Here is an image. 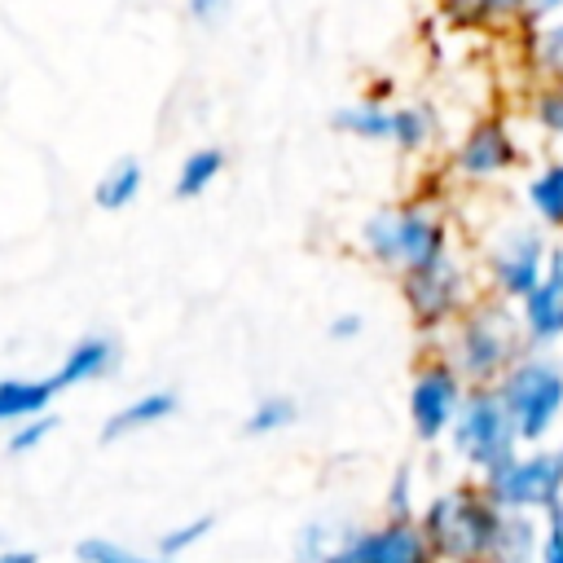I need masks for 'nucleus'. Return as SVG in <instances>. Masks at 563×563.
Segmentation results:
<instances>
[{"label":"nucleus","mask_w":563,"mask_h":563,"mask_svg":"<svg viewBox=\"0 0 563 563\" xmlns=\"http://www.w3.org/2000/svg\"><path fill=\"white\" fill-rule=\"evenodd\" d=\"M506 510L484 493L479 479H457L422 501L418 528L427 532L440 563H488Z\"/></svg>","instance_id":"obj_1"},{"label":"nucleus","mask_w":563,"mask_h":563,"mask_svg":"<svg viewBox=\"0 0 563 563\" xmlns=\"http://www.w3.org/2000/svg\"><path fill=\"white\" fill-rule=\"evenodd\" d=\"M523 352L528 343L515 303H501L493 295H479L466 317L440 339V356L466 378V387H497Z\"/></svg>","instance_id":"obj_2"},{"label":"nucleus","mask_w":563,"mask_h":563,"mask_svg":"<svg viewBox=\"0 0 563 563\" xmlns=\"http://www.w3.org/2000/svg\"><path fill=\"white\" fill-rule=\"evenodd\" d=\"M361 251L391 268L396 277L418 273L440 264L444 255H453V229L449 216L431 202H396V207H378L361 220Z\"/></svg>","instance_id":"obj_3"},{"label":"nucleus","mask_w":563,"mask_h":563,"mask_svg":"<svg viewBox=\"0 0 563 563\" xmlns=\"http://www.w3.org/2000/svg\"><path fill=\"white\" fill-rule=\"evenodd\" d=\"M497 396L523 440V449H545L563 427V356L523 352L497 383Z\"/></svg>","instance_id":"obj_4"},{"label":"nucleus","mask_w":563,"mask_h":563,"mask_svg":"<svg viewBox=\"0 0 563 563\" xmlns=\"http://www.w3.org/2000/svg\"><path fill=\"white\" fill-rule=\"evenodd\" d=\"M554 246L545 242V229L537 220H506L488 242H484V286L501 303H523L550 268Z\"/></svg>","instance_id":"obj_5"},{"label":"nucleus","mask_w":563,"mask_h":563,"mask_svg":"<svg viewBox=\"0 0 563 563\" xmlns=\"http://www.w3.org/2000/svg\"><path fill=\"white\" fill-rule=\"evenodd\" d=\"M449 449L475 479L493 475L497 466H506L523 449V440H519L497 387H471L466 391L462 413H457V422L449 431Z\"/></svg>","instance_id":"obj_6"},{"label":"nucleus","mask_w":563,"mask_h":563,"mask_svg":"<svg viewBox=\"0 0 563 563\" xmlns=\"http://www.w3.org/2000/svg\"><path fill=\"white\" fill-rule=\"evenodd\" d=\"M400 299H405V312L409 321L422 330V334H449L466 308L479 299L475 290V277H471V264L453 251L444 255L440 264L431 268H418V273H405L400 277Z\"/></svg>","instance_id":"obj_7"},{"label":"nucleus","mask_w":563,"mask_h":563,"mask_svg":"<svg viewBox=\"0 0 563 563\" xmlns=\"http://www.w3.org/2000/svg\"><path fill=\"white\" fill-rule=\"evenodd\" d=\"M479 484L506 515H550L554 506H563V462L554 444L519 449L506 466H497Z\"/></svg>","instance_id":"obj_8"},{"label":"nucleus","mask_w":563,"mask_h":563,"mask_svg":"<svg viewBox=\"0 0 563 563\" xmlns=\"http://www.w3.org/2000/svg\"><path fill=\"white\" fill-rule=\"evenodd\" d=\"M466 378L440 356H422L413 365V378H409V396H405V409H409V427L422 444H440L449 440L457 413H462V400H466Z\"/></svg>","instance_id":"obj_9"},{"label":"nucleus","mask_w":563,"mask_h":563,"mask_svg":"<svg viewBox=\"0 0 563 563\" xmlns=\"http://www.w3.org/2000/svg\"><path fill=\"white\" fill-rule=\"evenodd\" d=\"M325 563H440L427 532L405 519H378V523H352L334 554Z\"/></svg>","instance_id":"obj_10"},{"label":"nucleus","mask_w":563,"mask_h":563,"mask_svg":"<svg viewBox=\"0 0 563 563\" xmlns=\"http://www.w3.org/2000/svg\"><path fill=\"white\" fill-rule=\"evenodd\" d=\"M523 163V145L515 136V123L506 114H484L475 119L462 141L453 145V172L471 185H484V180H497L506 172H515Z\"/></svg>","instance_id":"obj_11"},{"label":"nucleus","mask_w":563,"mask_h":563,"mask_svg":"<svg viewBox=\"0 0 563 563\" xmlns=\"http://www.w3.org/2000/svg\"><path fill=\"white\" fill-rule=\"evenodd\" d=\"M528 352H559L563 347V246H554L545 282L515 308Z\"/></svg>","instance_id":"obj_12"},{"label":"nucleus","mask_w":563,"mask_h":563,"mask_svg":"<svg viewBox=\"0 0 563 563\" xmlns=\"http://www.w3.org/2000/svg\"><path fill=\"white\" fill-rule=\"evenodd\" d=\"M119 365V343L110 334H84L66 347L62 365L53 369V383L66 391V387H84V383H97L106 374H114Z\"/></svg>","instance_id":"obj_13"},{"label":"nucleus","mask_w":563,"mask_h":563,"mask_svg":"<svg viewBox=\"0 0 563 563\" xmlns=\"http://www.w3.org/2000/svg\"><path fill=\"white\" fill-rule=\"evenodd\" d=\"M176 409H180V396H176L172 387L141 391V396H132L128 405H119V409L101 422V444H114V440H128V435H136V431H150V427L167 422Z\"/></svg>","instance_id":"obj_14"},{"label":"nucleus","mask_w":563,"mask_h":563,"mask_svg":"<svg viewBox=\"0 0 563 563\" xmlns=\"http://www.w3.org/2000/svg\"><path fill=\"white\" fill-rule=\"evenodd\" d=\"M57 391H62V387L53 383V374H48V378H22V374L0 378V422H4V427H22V422H31V418L53 413Z\"/></svg>","instance_id":"obj_15"},{"label":"nucleus","mask_w":563,"mask_h":563,"mask_svg":"<svg viewBox=\"0 0 563 563\" xmlns=\"http://www.w3.org/2000/svg\"><path fill=\"white\" fill-rule=\"evenodd\" d=\"M440 13L457 31L528 26V0H440Z\"/></svg>","instance_id":"obj_16"},{"label":"nucleus","mask_w":563,"mask_h":563,"mask_svg":"<svg viewBox=\"0 0 563 563\" xmlns=\"http://www.w3.org/2000/svg\"><path fill=\"white\" fill-rule=\"evenodd\" d=\"M523 202L545 233H563V158H545L523 180Z\"/></svg>","instance_id":"obj_17"},{"label":"nucleus","mask_w":563,"mask_h":563,"mask_svg":"<svg viewBox=\"0 0 563 563\" xmlns=\"http://www.w3.org/2000/svg\"><path fill=\"white\" fill-rule=\"evenodd\" d=\"M541 537H545L541 515H506L488 563H541Z\"/></svg>","instance_id":"obj_18"},{"label":"nucleus","mask_w":563,"mask_h":563,"mask_svg":"<svg viewBox=\"0 0 563 563\" xmlns=\"http://www.w3.org/2000/svg\"><path fill=\"white\" fill-rule=\"evenodd\" d=\"M523 53L541 84H563V18L523 26Z\"/></svg>","instance_id":"obj_19"},{"label":"nucleus","mask_w":563,"mask_h":563,"mask_svg":"<svg viewBox=\"0 0 563 563\" xmlns=\"http://www.w3.org/2000/svg\"><path fill=\"white\" fill-rule=\"evenodd\" d=\"M330 128L334 132H347L356 141H391V106L387 101H347L330 114Z\"/></svg>","instance_id":"obj_20"},{"label":"nucleus","mask_w":563,"mask_h":563,"mask_svg":"<svg viewBox=\"0 0 563 563\" xmlns=\"http://www.w3.org/2000/svg\"><path fill=\"white\" fill-rule=\"evenodd\" d=\"M440 123H435V110L427 101H405V106H391V145L400 154H418L435 141Z\"/></svg>","instance_id":"obj_21"},{"label":"nucleus","mask_w":563,"mask_h":563,"mask_svg":"<svg viewBox=\"0 0 563 563\" xmlns=\"http://www.w3.org/2000/svg\"><path fill=\"white\" fill-rule=\"evenodd\" d=\"M220 172H224V150H220V145H198V150L185 154V163H180V172H176V180H172V194H176L180 202L202 198V194L216 185Z\"/></svg>","instance_id":"obj_22"},{"label":"nucleus","mask_w":563,"mask_h":563,"mask_svg":"<svg viewBox=\"0 0 563 563\" xmlns=\"http://www.w3.org/2000/svg\"><path fill=\"white\" fill-rule=\"evenodd\" d=\"M141 185H145V167H141V158H119V163L106 167V176L92 185V202H97L101 211H123V207L136 202Z\"/></svg>","instance_id":"obj_23"},{"label":"nucleus","mask_w":563,"mask_h":563,"mask_svg":"<svg viewBox=\"0 0 563 563\" xmlns=\"http://www.w3.org/2000/svg\"><path fill=\"white\" fill-rule=\"evenodd\" d=\"M347 528H352L347 519H325V515L308 519V523L295 532L290 563H325V559L334 554V545L343 541V532H347Z\"/></svg>","instance_id":"obj_24"},{"label":"nucleus","mask_w":563,"mask_h":563,"mask_svg":"<svg viewBox=\"0 0 563 563\" xmlns=\"http://www.w3.org/2000/svg\"><path fill=\"white\" fill-rule=\"evenodd\" d=\"M295 422H299V400L273 391V396H260V400L251 405L242 431H246V435H277V431H286V427H295Z\"/></svg>","instance_id":"obj_25"},{"label":"nucleus","mask_w":563,"mask_h":563,"mask_svg":"<svg viewBox=\"0 0 563 563\" xmlns=\"http://www.w3.org/2000/svg\"><path fill=\"white\" fill-rule=\"evenodd\" d=\"M422 501L427 497H418V471H413V462H400L391 471V479H387V493H383V519L413 523L422 515Z\"/></svg>","instance_id":"obj_26"},{"label":"nucleus","mask_w":563,"mask_h":563,"mask_svg":"<svg viewBox=\"0 0 563 563\" xmlns=\"http://www.w3.org/2000/svg\"><path fill=\"white\" fill-rule=\"evenodd\" d=\"M211 528H216V515H194V519H180L176 528H167V532L154 541V559H163V563H176L185 550L202 545Z\"/></svg>","instance_id":"obj_27"},{"label":"nucleus","mask_w":563,"mask_h":563,"mask_svg":"<svg viewBox=\"0 0 563 563\" xmlns=\"http://www.w3.org/2000/svg\"><path fill=\"white\" fill-rule=\"evenodd\" d=\"M528 114L550 141L563 145V84H537L528 97Z\"/></svg>","instance_id":"obj_28"},{"label":"nucleus","mask_w":563,"mask_h":563,"mask_svg":"<svg viewBox=\"0 0 563 563\" xmlns=\"http://www.w3.org/2000/svg\"><path fill=\"white\" fill-rule=\"evenodd\" d=\"M75 559L79 563H145L132 545H123L114 537H84V541H75Z\"/></svg>","instance_id":"obj_29"},{"label":"nucleus","mask_w":563,"mask_h":563,"mask_svg":"<svg viewBox=\"0 0 563 563\" xmlns=\"http://www.w3.org/2000/svg\"><path fill=\"white\" fill-rule=\"evenodd\" d=\"M57 431V418L53 413H44V418H31V422H22V427H13L9 431V440H4V449L13 453V457H26V453H35L48 435Z\"/></svg>","instance_id":"obj_30"},{"label":"nucleus","mask_w":563,"mask_h":563,"mask_svg":"<svg viewBox=\"0 0 563 563\" xmlns=\"http://www.w3.org/2000/svg\"><path fill=\"white\" fill-rule=\"evenodd\" d=\"M545 537H541V563H563V506H554L550 515H541Z\"/></svg>","instance_id":"obj_31"},{"label":"nucleus","mask_w":563,"mask_h":563,"mask_svg":"<svg viewBox=\"0 0 563 563\" xmlns=\"http://www.w3.org/2000/svg\"><path fill=\"white\" fill-rule=\"evenodd\" d=\"M185 13H189L198 26H216V22L229 13V0H185Z\"/></svg>","instance_id":"obj_32"},{"label":"nucleus","mask_w":563,"mask_h":563,"mask_svg":"<svg viewBox=\"0 0 563 563\" xmlns=\"http://www.w3.org/2000/svg\"><path fill=\"white\" fill-rule=\"evenodd\" d=\"M365 330V317L361 312H339V317H330V325H325V334L334 339V343H347V339H356Z\"/></svg>","instance_id":"obj_33"},{"label":"nucleus","mask_w":563,"mask_h":563,"mask_svg":"<svg viewBox=\"0 0 563 563\" xmlns=\"http://www.w3.org/2000/svg\"><path fill=\"white\" fill-rule=\"evenodd\" d=\"M554 18H563V0H528V26H541Z\"/></svg>","instance_id":"obj_34"},{"label":"nucleus","mask_w":563,"mask_h":563,"mask_svg":"<svg viewBox=\"0 0 563 563\" xmlns=\"http://www.w3.org/2000/svg\"><path fill=\"white\" fill-rule=\"evenodd\" d=\"M0 563H40L35 550H22V545H4L0 550Z\"/></svg>","instance_id":"obj_35"},{"label":"nucleus","mask_w":563,"mask_h":563,"mask_svg":"<svg viewBox=\"0 0 563 563\" xmlns=\"http://www.w3.org/2000/svg\"><path fill=\"white\" fill-rule=\"evenodd\" d=\"M554 453H559V462H563V435H559V440H554Z\"/></svg>","instance_id":"obj_36"},{"label":"nucleus","mask_w":563,"mask_h":563,"mask_svg":"<svg viewBox=\"0 0 563 563\" xmlns=\"http://www.w3.org/2000/svg\"><path fill=\"white\" fill-rule=\"evenodd\" d=\"M145 563H163V559H145Z\"/></svg>","instance_id":"obj_37"},{"label":"nucleus","mask_w":563,"mask_h":563,"mask_svg":"<svg viewBox=\"0 0 563 563\" xmlns=\"http://www.w3.org/2000/svg\"><path fill=\"white\" fill-rule=\"evenodd\" d=\"M559 246H563V233H559Z\"/></svg>","instance_id":"obj_38"}]
</instances>
